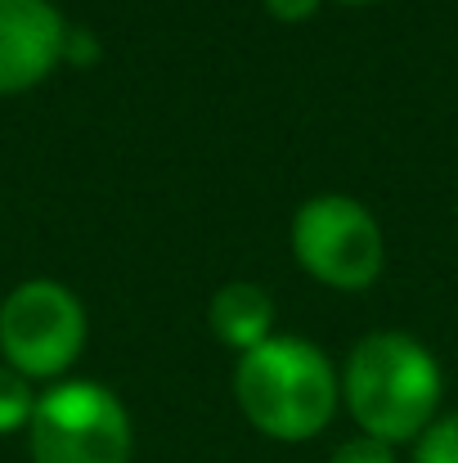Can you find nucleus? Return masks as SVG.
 Returning a JSON list of instances; mask_svg holds the SVG:
<instances>
[{"mask_svg":"<svg viewBox=\"0 0 458 463\" xmlns=\"http://www.w3.org/2000/svg\"><path fill=\"white\" fill-rule=\"evenodd\" d=\"M341 373V405L351 410L360 437H373L382 446H400V441H418L441 410L445 396V378L436 355L400 328H378L364 333Z\"/></svg>","mask_w":458,"mask_h":463,"instance_id":"1","label":"nucleus"},{"mask_svg":"<svg viewBox=\"0 0 458 463\" xmlns=\"http://www.w3.org/2000/svg\"><path fill=\"white\" fill-rule=\"evenodd\" d=\"M234 401L261 437L297 446L332 423L341 405V373L314 342L275 333L266 346L238 355Z\"/></svg>","mask_w":458,"mask_h":463,"instance_id":"2","label":"nucleus"},{"mask_svg":"<svg viewBox=\"0 0 458 463\" xmlns=\"http://www.w3.org/2000/svg\"><path fill=\"white\" fill-rule=\"evenodd\" d=\"M27 455L32 463H131L136 428L122 396L104 383H54L36 396Z\"/></svg>","mask_w":458,"mask_h":463,"instance_id":"3","label":"nucleus"},{"mask_svg":"<svg viewBox=\"0 0 458 463\" xmlns=\"http://www.w3.org/2000/svg\"><path fill=\"white\" fill-rule=\"evenodd\" d=\"M293 257L314 284L360 293L378 284L387 266V239L364 203L346 194H319L305 198L293 216Z\"/></svg>","mask_w":458,"mask_h":463,"instance_id":"4","label":"nucleus"},{"mask_svg":"<svg viewBox=\"0 0 458 463\" xmlns=\"http://www.w3.org/2000/svg\"><path fill=\"white\" fill-rule=\"evenodd\" d=\"M86 346V310L72 288L27 279L0 302V355L27 383L63 378Z\"/></svg>","mask_w":458,"mask_h":463,"instance_id":"5","label":"nucleus"},{"mask_svg":"<svg viewBox=\"0 0 458 463\" xmlns=\"http://www.w3.org/2000/svg\"><path fill=\"white\" fill-rule=\"evenodd\" d=\"M68 32L54 0H0V95L41 86L63 63Z\"/></svg>","mask_w":458,"mask_h":463,"instance_id":"6","label":"nucleus"},{"mask_svg":"<svg viewBox=\"0 0 458 463\" xmlns=\"http://www.w3.org/2000/svg\"><path fill=\"white\" fill-rule=\"evenodd\" d=\"M275 298L266 284H252V279H234V284H220L216 298L207 302V324L211 333L234 346L238 355L266 346L275 337Z\"/></svg>","mask_w":458,"mask_h":463,"instance_id":"7","label":"nucleus"},{"mask_svg":"<svg viewBox=\"0 0 458 463\" xmlns=\"http://www.w3.org/2000/svg\"><path fill=\"white\" fill-rule=\"evenodd\" d=\"M32 410H36V392H32V383H27L18 369L0 364V437L27 428V423H32Z\"/></svg>","mask_w":458,"mask_h":463,"instance_id":"8","label":"nucleus"},{"mask_svg":"<svg viewBox=\"0 0 458 463\" xmlns=\"http://www.w3.org/2000/svg\"><path fill=\"white\" fill-rule=\"evenodd\" d=\"M414 463H458V410L454 414H441L414 441Z\"/></svg>","mask_w":458,"mask_h":463,"instance_id":"9","label":"nucleus"},{"mask_svg":"<svg viewBox=\"0 0 458 463\" xmlns=\"http://www.w3.org/2000/svg\"><path fill=\"white\" fill-rule=\"evenodd\" d=\"M328 463H396V450L382 446V441H373V437H351V441H341L332 450Z\"/></svg>","mask_w":458,"mask_h":463,"instance_id":"10","label":"nucleus"},{"mask_svg":"<svg viewBox=\"0 0 458 463\" xmlns=\"http://www.w3.org/2000/svg\"><path fill=\"white\" fill-rule=\"evenodd\" d=\"M261 5H266V14L279 18V23H305V18L319 14L323 0H261Z\"/></svg>","mask_w":458,"mask_h":463,"instance_id":"11","label":"nucleus"},{"mask_svg":"<svg viewBox=\"0 0 458 463\" xmlns=\"http://www.w3.org/2000/svg\"><path fill=\"white\" fill-rule=\"evenodd\" d=\"M99 50H95V36L90 32H68V54L63 59H77V63H90Z\"/></svg>","mask_w":458,"mask_h":463,"instance_id":"12","label":"nucleus"},{"mask_svg":"<svg viewBox=\"0 0 458 463\" xmlns=\"http://www.w3.org/2000/svg\"><path fill=\"white\" fill-rule=\"evenodd\" d=\"M346 5H364V0H346Z\"/></svg>","mask_w":458,"mask_h":463,"instance_id":"13","label":"nucleus"}]
</instances>
